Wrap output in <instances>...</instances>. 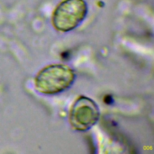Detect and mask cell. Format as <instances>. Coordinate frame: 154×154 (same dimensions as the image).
I'll list each match as a JSON object with an SVG mask.
<instances>
[{"label":"cell","instance_id":"277c9868","mask_svg":"<svg viewBox=\"0 0 154 154\" xmlns=\"http://www.w3.org/2000/svg\"><path fill=\"white\" fill-rule=\"evenodd\" d=\"M103 101L106 104L111 105L114 102V99H113L112 96L108 94V95L105 96V97L103 98Z\"/></svg>","mask_w":154,"mask_h":154},{"label":"cell","instance_id":"7a4b0ae2","mask_svg":"<svg viewBox=\"0 0 154 154\" xmlns=\"http://www.w3.org/2000/svg\"><path fill=\"white\" fill-rule=\"evenodd\" d=\"M87 11V5L84 0H64L54 11L52 24L58 31H72L82 22Z\"/></svg>","mask_w":154,"mask_h":154},{"label":"cell","instance_id":"6da1fadb","mask_svg":"<svg viewBox=\"0 0 154 154\" xmlns=\"http://www.w3.org/2000/svg\"><path fill=\"white\" fill-rule=\"evenodd\" d=\"M75 77L74 70L66 65H49L37 73L35 78V85L40 93L54 94L69 88Z\"/></svg>","mask_w":154,"mask_h":154},{"label":"cell","instance_id":"5b68a950","mask_svg":"<svg viewBox=\"0 0 154 154\" xmlns=\"http://www.w3.org/2000/svg\"><path fill=\"white\" fill-rule=\"evenodd\" d=\"M62 57L63 58H67L69 57V53L68 52H63L62 54Z\"/></svg>","mask_w":154,"mask_h":154},{"label":"cell","instance_id":"3957f363","mask_svg":"<svg viewBox=\"0 0 154 154\" xmlns=\"http://www.w3.org/2000/svg\"><path fill=\"white\" fill-rule=\"evenodd\" d=\"M99 117L100 111L96 103L91 99L82 96L73 103L70 112L69 120L75 129L85 131L97 123Z\"/></svg>","mask_w":154,"mask_h":154}]
</instances>
